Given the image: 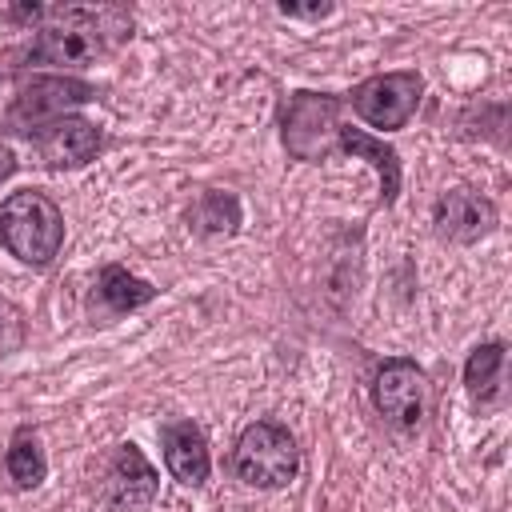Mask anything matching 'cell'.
Listing matches in <instances>:
<instances>
[{"mask_svg":"<svg viewBox=\"0 0 512 512\" xmlns=\"http://www.w3.org/2000/svg\"><path fill=\"white\" fill-rule=\"evenodd\" d=\"M24 48L28 64H48L68 76V68H88L120 40L132 36V16L120 4H48L40 28H32Z\"/></svg>","mask_w":512,"mask_h":512,"instance_id":"6da1fadb","label":"cell"},{"mask_svg":"<svg viewBox=\"0 0 512 512\" xmlns=\"http://www.w3.org/2000/svg\"><path fill=\"white\" fill-rule=\"evenodd\" d=\"M0 248L28 268H48L64 248V212L40 188L0 200Z\"/></svg>","mask_w":512,"mask_h":512,"instance_id":"7a4b0ae2","label":"cell"},{"mask_svg":"<svg viewBox=\"0 0 512 512\" xmlns=\"http://www.w3.org/2000/svg\"><path fill=\"white\" fill-rule=\"evenodd\" d=\"M228 468L240 484L260 488V492H276L288 488L300 476V448L296 436L280 424V420H252L228 456Z\"/></svg>","mask_w":512,"mask_h":512,"instance_id":"3957f363","label":"cell"},{"mask_svg":"<svg viewBox=\"0 0 512 512\" xmlns=\"http://www.w3.org/2000/svg\"><path fill=\"white\" fill-rule=\"evenodd\" d=\"M340 112H344V96L312 92V88L288 92V100L280 104V144H284V152L300 164H324L328 156H336Z\"/></svg>","mask_w":512,"mask_h":512,"instance_id":"277c9868","label":"cell"},{"mask_svg":"<svg viewBox=\"0 0 512 512\" xmlns=\"http://www.w3.org/2000/svg\"><path fill=\"white\" fill-rule=\"evenodd\" d=\"M96 100V88L80 76H32L16 88L8 112H4V128L16 132V136H40L48 124L64 120V116H76L80 104Z\"/></svg>","mask_w":512,"mask_h":512,"instance_id":"5b68a950","label":"cell"},{"mask_svg":"<svg viewBox=\"0 0 512 512\" xmlns=\"http://www.w3.org/2000/svg\"><path fill=\"white\" fill-rule=\"evenodd\" d=\"M420 96H424V76L416 68H396V72H376L368 80H360L344 104L368 124V128H380V132H396L404 128L416 108H420Z\"/></svg>","mask_w":512,"mask_h":512,"instance_id":"8992f818","label":"cell"},{"mask_svg":"<svg viewBox=\"0 0 512 512\" xmlns=\"http://www.w3.org/2000/svg\"><path fill=\"white\" fill-rule=\"evenodd\" d=\"M372 408L396 432H416L428 416V376L412 356H388L372 372Z\"/></svg>","mask_w":512,"mask_h":512,"instance_id":"52a82bcc","label":"cell"},{"mask_svg":"<svg viewBox=\"0 0 512 512\" xmlns=\"http://www.w3.org/2000/svg\"><path fill=\"white\" fill-rule=\"evenodd\" d=\"M160 492V476L152 468V460L128 440L116 444L104 460H100V476H96V496L108 512H144Z\"/></svg>","mask_w":512,"mask_h":512,"instance_id":"ba28073f","label":"cell"},{"mask_svg":"<svg viewBox=\"0 0 512 512\" xmlns=\"http://www.w3.org/2000/svg\"><path fill=\"white\" fill-rule=\"evenodd\" d=\"M496 224H500L496 204L472 188H448L432 204V232L448 244H476V240L492 236Z\"/></svg>","mask_w":512,"mask_h":512,"instance_id":"9c48e42d","label":"cell"},{"mask_svg":"<svg viewBox=\"0 0 512 512\" xmlns=\"http://www.w3.org/2000/svg\"><path fill=\"white\" fill-rule=\"evenodd\" d=\"M40 160L56 172H72V168H84L88 160H96V152L104 148V136L92 120L84 116H64L56 124H48L40 136H32Z\"/></svg>","mask_w":512,"mask_h":512,"instance_id":"30bf717a","label":"cell"},{"mask_svg":"<svg viewBox=\"0 0 512 512\" xmlns=\"http://www.w3.org/2000/svg\"><path fill=\"white\" fill-rule=\"evenodd\" d=\"M160 448H164V468L172 472V480H180L184 488H200L208 484L212 472V456H208V436L196 420H172L160 428Z\"/></svg>","mask_w":512,"mask_h":512,"instance_id":"8fae6325","label":"cell"},{"mask_svg":"<svg viewBox=\"0 0 512 512\" xmlns=\"http://www.w3.org/2000/svg\"><path fill=\"white\" fill-rule=\"evenodd\" d=\"M156 292H160V288H152L148 280L132 276L124 264H104V268L96 272L88 308H92V316H96L100 324H112V320H120V316H128V312L152 304Z\"/></svg>","mask_w":512,"mask_h":512,"instance_id":"7c38bea8","label":"cell"},{"mask_svg":"<svg viewBox=\"0 0 512 512\" xmlns=\"http://www.w3.org/2000/svg\"><path fill=\"white\" fill-rule=\"evenodd\" d=\"M336 152L340 156H352V160H368L380 176V204L392 208L396 196H400V152L384 140V136H372L368 128H352V124H340V136H336Z\"/></svg>","mask_w":512,"mask_h":512,"instance_id":"4fadbf2b","label":"cell"},{"mask_svg":"<svg viewBox=\"0 0 512 512\" xmlns=\"http://www.w3.org/2000/svg\"><path fill=\"white\" fill-rule=\"evenodd\" d=\"M504 368H508V344L484 340L464 360V388L476 408H496L504 400Z\"/></svg>","mask_w":512,"mask_h":512,"instance_id":"5bb4252c","label":"cell"},{"mask_svg":"<svg viewBox=\"0 0 512 512\" xmlns=\"http://www.w3.org/2000/svg\"><path fill=\"white\" fill-rule=\"evenodd\" d=\"M184 220H188V228L200 240H220V236H236L240 232L244 208H240V196L236 192H228V188H204L188 204Z\"/></svg>","mask_w":512,"mask_h":512,"instance_id":"9a60e30c","label":"cell"},{"mask_svg":"<svg viewBox=\"0 0 512 512\" xmlns=\"http://www.w3.org/2000/svg\"><path fill=\"white\" fill-rule=\"evenodd\" d=\"M4 468H8V480L20 488V492H32L44 484L48 476V460H44V448H40V436L20 424L8 440V456H4Z\"/></svg>","mask_w":512,"mask_h":512,"instance_id":"2e32d148","label":"cell"},{"mask_svg":"<svg viewBox=\"0 0 512 512\" xmlns=\"http://www.w3.org/2000/svg\"><path fill=\"white\" fill-rule=\"evenodd\" d=\"M24 336H28L24 312L8 296H0V360L12 356V352H20L24 348Z\"/></svg>","mask_w":512,"mask_h":512,"instance_id":"e0dca14e","label":"cell"},{"mask_svg":"<svg viewBox=\"0 0 512 512\" xmlns=\"http://www.w3.org/2000/svg\"><path fill=\"white\" fill-rule=\"evenodd\" d=\"M276 12L288 20H312L316 24V20H328L336 12V4H328V0L324 4H276Z\"/></svg>","mask_w":512,"mask_h":512,"instance_id":"ac0fdd59","label":"cell"},{"mask_svg":"<svg viewBox=\"0 0 512 512\" xmlns=\"http://www.w3.org/2000/svg\"><path fill=\"white\" fill-rule=\"evenodd\" d=\"M12 172H16V152H12V148L0 140V184H4Z\"/></svg>","mask_w":512,"mask_h":512,"instance_id":"d6986e66","label":"cell"}]
</instances>
